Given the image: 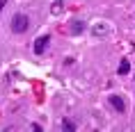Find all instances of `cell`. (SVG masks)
<instances>
[{
  "mask_svg": "<svg viewBox=\"0 0 135 132\" xmlns=\"http://www.w3.org/2000/svg\"><path fill=\"white\" fill-rule=\"evenodd\" d=\"M28 28H30V18H28L25 14H16L14 18H12V32H16V34H23Z\"/></svg>",
  "mask_w": 135,
  "mask_h": 132,
  "instance_id": "cell-1",
  "label": "cell"
},
{
  "mask_svg": "<svg viewBox=\"0 0 135 132\" xmlns=\"http://www.w3.org/2000/svg\"><path fill=\"white\" fill-rule=\"evenodd\" d=\"M108 103L112 105V109H114V112H119V114L126 109V100H124L121 96H117V93H112V96L108 98Z\"/></svg>",
  "mask_w": 135,
  "mask_h": 132,
  "instance_id": "cell-3",
  "label": "cell"
},
{
  "mask_svg": "<svg viewBox=\"0 0 135 132\" xmlns=\"http://www.w3.org/2000/svg\"><path fill=\"white\" fill-rule=\"evenodd\" d=\"M62 12V0H55L53 2V14H60Z\"/></svg>",
  "mask_w": 135,
  "mask_h": 132,
  "instance_id": "cell-7",
  "label": "cell"
},
{
  "mask_svg": "<svg viewBox=\"0 0 135 132\" xmlns=\"http://www.w3.org/2000/svg\"><path fill=\"white\" fill-rule=\"evenodd\" d=\"M48 43H50V36H48V34H41V36L35 41V48H32V50H35V55H44L46 48H48Z\"/></svg>",
  "mask_w": 135,
  "mask_h": 132,
  "instance_id": "cell-2",
  "label": "cell"
},
{
  "mask_svg": "<svg viewBox=\"0 0 135 132\" xmlns=\"http://www.w3.org/2000/svg\"><path fill=\"white\" fill-rule=\"evenodd\" d=\"M7 5V0H0V12H2V7Z\"/></svg>",
  "mask_w": 135,
  "mask_h": 132,
  "instance_id": "cell-8",
  "label": "cell"
},
{
  "mask_svg": "<svg viewBox=\"0 0 135 132\" xmlns=\"http://www.w3.org/2000/svg\"><path fill=\"white\" fill-rule=\"evenodd\" d=\"M60 128H62V130H66V132H73V130H76V123H73V121H69V118H64Z\"/></svg>",
  "mask_w": 135,
  "mask_h": 132,
  "instance_id": "cell-6",
  "label": "cell"
},
{
  "mask_svg": "<svg viewBox=\"0 0 135 132\" xmlns=\"http://www.w3.org/2000/svg\"><path fill=\"white\" fill-rule=\"evenodd\" d=\"M83 30H85V23L83 21H73L71 23V34H80Z\"/></svg>",
  "mask_w": 135,
  "mask_h": 132,
  "instance_id": "cell-5",
  "label": "cell"
},
{
  "mask_svg": "<svg viewBox=\"0 0 135 132\" xmlns=\"http://www.w3.org/2000/svg\"><path fill=\"white\" fill-rule=\"evenodd\" d=\"M128 71H131V62H128V59H121L117 73H119V75H128Z\"/></svg>",
  "mask_w": 135,
  "mask_h": 132,
  "instance_id": "cell-4",
  "label": "cell"
}]
</instances>
